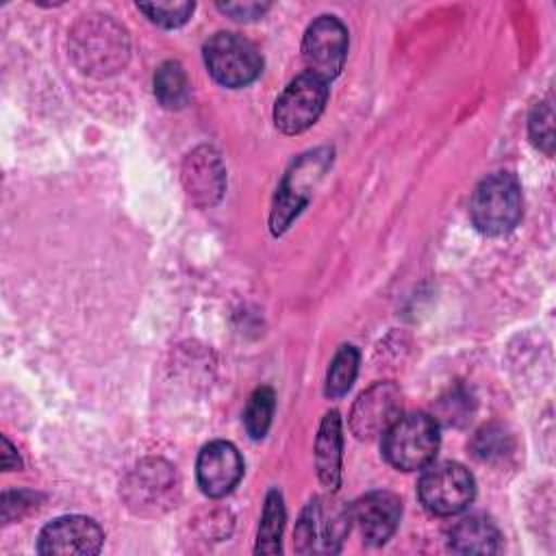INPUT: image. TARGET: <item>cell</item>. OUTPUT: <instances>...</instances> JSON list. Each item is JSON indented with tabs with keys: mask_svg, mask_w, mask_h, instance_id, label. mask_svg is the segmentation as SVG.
Listing matches in <instances>:
<instances>
[{
	"mask_svg": "<svg viewBox=\"0 0 556 556\" xmlns=\"http://www.w3.org/2000/svg\"><path fill=\"white\" fill-rule=\"evenodd\" d=\"M130 43L126 28L109 15H83L70 30V54L80 72L111 76L128 61Z\"/></svg>",
	"mask_w": 556,
	"mask_h": 556,
	"instance_id": "6da1fadb",
	"label": "cell"
},
{
	"mask_svg": "<svg viewBox=\"0 0 556 556\" xmlns=\"http://www.w3.org/2000/svg\"><path fill=\"white\" fill-rule=\"evenodd\" d=\"M473 226L491 237L510 232L521 219V187L513 174L486 176L469 202Z\"/></svg>",
	"mask_w": 556,
	"mask_h": 556,
	"instance_id": "7a4b0ae2",
	"label": "cell"
},
{
	"mask_svg": "<svg viewBox=\"0 0 556 556\" xmlns=\"http://www.w3.org/2000/svg\"><path fill=\"white\" fill-rule=\"evenodd\" d=\"M382 437V454L400 471L428 467L439 450V426L426 413L400 415Z\"/></svg>",
	"mask_w": 556,
	"mask_h": 556,
	"instance_id": "3957f363",
	"label": "cell"
},
{
	"mask_svg": "<svg viewBox=\"0 0 556 556\" xmlns=\"http://www.w3.org/2000/svg\"><path fill=\"white\" fill-rule=\"evenodd\" d=\"M330 161H332V150L317 148L308 154H302L291 165V169L287 172V176L274 198V206H271V215H269V228L274 235H282L289 228V224L293 222V217H298V213L306 206L311 189L324 176Z\"/></svg>",
	"mask_w": 556,
	"mask_h": 556,
	"instance_id": "277c9868",
	"label": "cell"
},
{
	"mask_svg": "<svg viewBox=\"0 0 556 556\" xmlns=\"http://www.w3.org/2000/svg\"><path fill=\"white\" fill-rule=\"evenodd\" d=\"M122 497L137 515H159L176 506L178 476L174 467L161 458L141 460L124 480Z\"/></svg>",
	"mask_w": 556,
	"mask_h": 556,
	"instance_id": "5b68a950",
	"label": "cell"
},
{
	"mask_svg": "<svg viewBox=\"0 0 556 556\" xmlns=\"http://www.w3.org/2000/svg\"><path fill=\"white\" fill-rule=\"evenodd\" d=\"M204 63L208 74L230 89L250 85L263 67L254 43L235 33H215L204 43Z\"/></svg>",
	"mask_w": 556,
	"mask_h": 556,
	"instance_id": "8992f818",
	"label": "cell"
},
{
	"mask_svg": "<svg viewBox=\"0 0 556 556\" xmlns=\"http://www.w3.org/2000/svg\"><path fill=\"white\" fill-rule=\"evenodd\" d=\"M328 100V83L313 74L293 78L274 104V124L285 135H300L321 115Z\"/></svg>",
	"mask_w": 556,
	"mask_h": 556,
	"instance_id": "52a82bcc",
	"label": "cell"
},
{
	"mask_svg": "<svg viewBox=\"0 0 556 556\" xmlns=\"http://www.w3.org/2000/svg\"><path fill=\"white\" fill-rule=\"evenodd\" d=\"M419 500L421 504L441 517L456 515L469 506L476 493L471 473L458 463H439L428 465L419 480Z\"/></svg>",
	"mask_w": 556,
	"mask_h": 556,
	"instance_id": "ba28073f",
	"label": "cell"
},
{
	"mask_svg": "<svg viewBox=\"0 0 556 556\" xmlns=\"http://www.w3.org/2000/svg\"><path fill=\"white\" fill-rule=\"evenodd\" d=\"M348 54V30L345 26L332 17H317L304 33L302 39V59L306 65V74L317 76L328 83L339 76Z\"/></svg>",
	"mask_w": 556,
	"mask_h": 556,
	"instance_id": "9c48e42d",
	"label": "cell"
},
{
	"mask_svg": "<svg viewBox=\"0 0 556 556\" xmlns=\"http://www.w3.org/2000/svg\"><path fill=\"white\" fill-rule=\"evenodd\" d=\"M350 530V510L339 504L311 502L295 526V549L300 554L339 552Z\"/></svg>",
	"mask_w": 556,
	"mask_h": 556,
	"instance_id": "30bf717a",
	"label": "cell"
},
{
	"mask_svg": "<svg viewBox=\"0 0 556 556\" xmlns=\"http://www.w3.org/2000/svg\"><path fill=\"white\" fill-rule=\"evenodd\" d=\"M104 541L102 528L83 515L59 517L48 523L37 541V552L48 556H91Z\"/></svg>",
	"mask_w": 556,
	"mask_h": 556,
	"instance_id": "8fae6325",
	"label": "cell"
},
{
	"mask_svg": "<svg viewBox=\"0 0 556 556\" xmlns=\"http://www.w3.org/2000/svg\"><path fill=\"white\" fill-rule=\"evenodd\" d=\"M402 415V395L393 382H376L358 395L350 413V428L356 439L384 434Z\"/></svg>",
	"mask_w": 556,
	"mask_h": 556,
	"instance_id": "7c38bea8",
	"label": "cell"
},
{
	"mask_svg": "<svg viewBox=\"0 0 556 556\" xmlns=\"http://www.w3.org/2000/svg\"><path fill=\"white\" fill-rule=\"evenodd\" d=\"M198 484L208 497H224L243 476V460L228 441H213L202 447L195 465Z\"/></svg>",
	"mask_w": 556,
	"mask_h": 556,
	"instance_id": "4fadbf2b",
	"label": "cell"
},
{
	"mask_svg": "<svg viewBox=\"0 0 556 556\" xmlns=\"http://www.w3.org/2000/svg\"><path fill=\"white\" fill-rule=\"evenodd\" d=\"M182 185L198 206L206 208L219 202L226 187V169L211 146H200L187 154L182 163Z\"/></svg>",
	"mask_w": 556,
	"mask_h": 556,
	"instance_id": "5bb4252c",
	"label": "cell"
},
{
	"mask_svg": "<svg viewBox=\"0 0 556 556\" xmlns=\"http://www.w3.org/2000/svg\"><path fill=\"white\" fill-rule=\"evenodd\" d=\"M402 502L389 491H374L356 500L350 508V521L356 523L361 536L371 545H382L400 523Z\"/></svg>",
	"mask_w": 556,
	"mask_h": 556,
	"instance_id": "9a60e30c",
	"label": "cell"
},
{
	"mask_svg": "<svg viewBox=\"0 0 556 556\" xmlns=\"http://www.w3.org/2000/svg\"><path fill=\"white\" fill-rule=\"evenodd\" d=\"M315 467L321 484L330 491L341 480V417L337 410L326 413L315 439Z\"/></svg>",
	"mask_w": 556,
	"mask_h": 556,
	"instance_id": "2e32d148",
	"label": "cell"
},
{
	"mask_svg": "<svg viewBox=\"0 0 556 556\" xmlns=\"http://www.w3.org/2000/svg\"><path fill=\"white\" fill-rule=\"evenodd\" d=\"M450 549L456 554H493L500 549V532L484 515H469L450 530Z\"/></svg>",
	"mask_w": 556,
	"mask_h": 556,
	"instance_id": "e0dca14e",
	"label": "cell"
},
{
	"mask_svg": "<svg viewBox=\"0 0 556 556\" xmlns=\"http://www.w3.org/2000/svg\"><path fill=\"white\" fill-rule=\"evenodd\" d=\"M154 96L161 106L174 111L182 109L189 100V80L178 61H165L154 74Z\"/></svg>",
	"mask_w": 556,
	"mask_h": 556,
	"instance_id": "ac0fdd59",
	"label": "cell"
},
{
	"mask_svg": "<svg viewBox=\"0 0 556 556\" xmlns=\"http://www.w3.org/2000/svg\"><path fill=\"white\" fill-rule=\"evenodd\" d=\"M282 526H285L282 495L278 491H269L267 500H265V506H263L258 536H256V552L258 554H278L280 552Z\"/></svg>",
	"mask_w": 556,
	"mask_h": 556,
	"instance_id": "d6986e66",
	"label": "cell"
},
{
	"mask_svg": "<svg viewBox=\"0 0 556 556\" xmlns=\"http://www.w3.org/2000/svg\"><path fill=\"white\" fill-rule=\"evenodd\" d=\"M356 371H358V352L354 345H343L330 367H328V374H326V389L324 393L328 397H341L350 391L354 378H356Z\"/></svg>",
	"mask_w": 556,
	"mask_h": 556,
	"instance_id": "ffe728a7",
	"label": "cell"
},
{
	"mask_svg": "<svg viewBox=\"0 0 556 556\" xmlns=\"http://www.w3.org/2000/svg\"><path fill=\"white\" fill-rule=\"evenodd\" d=\"M274 400L276 397L269 387H261L252 393L243 413V424L252 439H263L267 434L274 415Z\"/></svg>",
	"mask_w": 556,
	"mask_h": 556,
	"instance_id": "44dd1931",
	"label": "cell"
},
{
	"mask_svg": "<svg viewBox=\"0 0 556 556\" xmlns=\"http://www.w3.org/2000/svg\"><path fill=\"white\" fill-rule=\"evenodd\" d=\"M137 9L146 13L150 22L163 28H178L191 17L193 2H152V4H137Z\"/></svg>",
	"mask_w": 556,
	"mask_h": 556,
	"instance_id": "7402d4cb",
	"label": "cell"
},
{
	"mask_svg": "<svg viewBox=\"0 0 556 556\" xmlns=\"http://www.w3.org/2000/svg\"><path fill=\"white\" fill-rule=\"evenodd\" d=\"M554 115L549 102H541L532 109L530 119H528V130L532 143L543 150L545 154H552V143H554Z\"/></svg>",
	"mask_w": 556,
	"mask_h": 556,
	"instance_id": "603a6c76",
	"label": "cell"
},
{
	"mask_svg": "<svg viewBox=\"0 0 556 556\" xmlns=\"http://www.w3.org/2000/svg\"><path fill=\"white\" fill-rule=\"evenodd\" d=\"M37 495L35 493H26V491H17V493H4L2 497V517L4 521L11 519H20L22 515H26L28 510L37 508Z\"/></svg>",
	"mask_w": 556,
	"mask_h": 556,
	"instance_id": "cb8c5ba5",
	"label": "cell"
},
{
	"mask_svg": "<svg viewBox=\"0 0 556 556\" xmlns=\"http://www.w3.org/2000/svg\"><path fill=\"white\" fill-rule=\"evenodd\" d=\"M217 9L237 22H252L267 13V2H219Z\"/></svg>",
	"mask_w": 556,
	"mask_h": 556,
	"instance_id": "d4e9b609",
	"label": "cell"
},
{
	"mask_svg": "<svg viewBox=\"0 0 556 556\" xmlns=\"http://www.w3.org/2000/svg\"><path fill=\"white\" fill-rule=\"evenodd\" d=\"M2 445H4V452H2V469H4V471L17 469V467H20V458H17L13 445L9 443L7 437H2Z\"/></svg>",
	"mask_w": 556,
	"mask_h": 556,
	"instance_id": "484cf974",
	"label": "cell"
}]
</instances>
